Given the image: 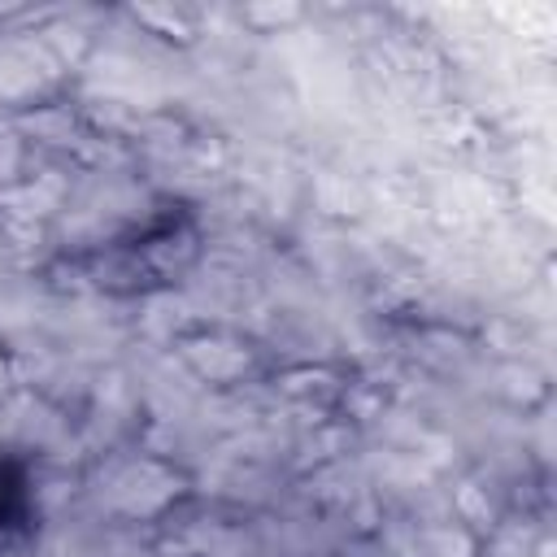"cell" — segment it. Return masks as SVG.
Wrapping results in <instances>:
<instances>
[{
	"instance_id": "6da1fadb",
	"label": "cell",
	"mask_w": 557,
	"mask_h": 557,
	"mask_svg": "<svg viewBox=\"0 0 557 557\" xmlns=\"http://www.w3.org/2000/svg\"><path fill=\"white\" fill-rule=\"evenodd\" d=\"M30 483L26 470L13 461H0V540L30 535Z\"/></svg>"
}]
</instances>
